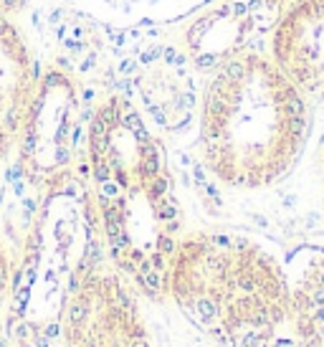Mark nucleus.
<instances>
[{
	"mask_svg": "<svg viewBox=\"0 0 324 347\" xmlns=\"http://www.w3.org/2000/svg\"><path fill=\"white\" fill-rule=\"evenodd\" d=\"M81 180L109 261L140 294L165 299L182 203L162 134L116 86H106L92 106Z\"/></svg>",
	"mask_w": 324,
	"mask_h": 347,
	"instance_id": "f257e3e1",
	"label": "nucleus"
},
{
	"mask_svg": "<svg viewBox=\"0 0 324 347\" xmlns=\"http://www.w3.org/2000/svg\"><path fill=\"white\" fill-rule=\"evenodd\" d=\"M312 104L266 48H240L206 76L195 109V144L206 172L228 190H266L299 162Z\"/></svg>",
	"mask_w": 324,
	"mask_h": 347,
	"instance_id": "f03ea898",
	"label": "nucleus"
},
{
	"mask_svg": "<svg viewBox=\"0 0 324 347\" xmlns=\"http://www.w3.org/2000/svg\"><path fill=\"white\" fill-rule=\"evenodd\" d=\"M165 296L220 347H271L292 322L286 266L266 244L238 230H182L168 264Z\"/></svg>",
	"mask_w": 324,
	"mask_h": 347,
	"instance_id": "7ed1b4c3",
	"label": "nucleus"
},
{
	"mask_svg": "<svg viewBox=\"0 0 324 347\" xmlns=\"http://www.w3.org/2000/svg\"><path fill=\"white\" fill-rule=\"evenodd\" d=\"M137 286L96 246L68 292L58 332L64 347H152Z\"/></svg>",
	"mask_w": 324,
	"mask_h": 347,
	"instance_id": "20e7f679",
	"label": "nucleus"
},
{
	"mask_svg": "<svg viewBox=\"0 0 324 347\" xmlns=\"http://www.w3.org/2000/svg\"><path fill=\"white\" fill-rule=\"evenodd\" d=\"M36 0H0V165L13 160L40 79Z\"/></svg>",
	"mask_w": 324,
	"mask_h": 347,
	"instance_id": "39448f33",
	"label": "nucleus"
},
{
	"mask_svg": "<svg viewBox=\"0 0 324 347\" xmlns=\"http://www.w3.org/2000/svg\"><path fill=\"white\" fill-rule=\"evenodd\" d=\"M266 54L324 120V0H289L266 36ZM319 162L324 165V127Z\"/></svg>",
	"mask_w": 324,
	"mask_h": 347,
	"instance_id": "423d86ee",
	"label": "nucleus"
},
{
	"mask_svg": "<svg viewBox=\"0 0 324 347\" xmlns=\"http://www.w3.org/2000/svg\"><path fill=\"white\" fill-rule=\"evenodd\" d=\"M94 23L119 30L175 26L216 0H58Z\"/></svg>",
	"mask_w": 324,
	"mask_h": 347,
	"instance_id": "0eeeda50",
	"label": "nucleus"
},
{
	"mask_svg": "<svg viewBox=\"0 0 324 347\" xmlns=\"http://www.w3.org/2000/svg\"><path fill=\"white\" fill-rule=\"evenodd\" d=\"M286 276L292 294V324L312 342L324 340V248L292 258Z\"/></svg>",
	"mask_w": 324,
	"mask_h": 347,
	"instance_id": "6e6552de",
	"label": "nucleus"
}]
</instances>
